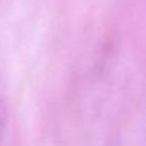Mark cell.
<instances>
[{
  "label": "cell",
  "instance_id": "1",
  "mask_svg": "<svg viewBox=\"0 0 146 146\" xmlns=\"http://www.w3.org/2000/svg\"><path fill=\"white\" fill-rule=\"evenodd\" d=\"M6 122H7V109L5 102L0 99V146L3 142V135H5V129H6Z\"/></svg>",
  "mask_w": 146,
  "mask_h": 146
}]
</instances>
